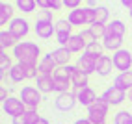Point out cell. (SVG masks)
<instances>
[{
  "label": "cell",
  "instance_id": "obj_1",
  "mask_svg": "<svg viewBox=\"0 0 132 124\" xmlns=\"http://www.w3.org/2000/svg\"><path fill=\"white\" fill-rule=\"evenodd\" d=\"M11 56L19 63H39L43 52L41 46L34 41H19L17 46L11 50Z\"/></svg>",
  "mask_w": 132,
  "mask_h": 124
},
{
  "label": "cell",
  "instance_id": "obj_2",
  "mask_svg": "<svg viewBox=\"0 0 132 124\" xmlns=\"http://www.w3.org/2000/svg\"><path fill=\"white\" fill-rule=\"evenodd\" d=\"M110 108H112V106L104 100L102 96H99L97 102L91 106V108H87L86 117L91 120V124H106V117L110 113Z\"/></svg>",
  "mask_w": 132,
  "mask_h": 124
},
{
  "label": "cell",
  "instance_id": "obj_3",
  "mask_svg": "<svg viewBox=\"0 0 132 124\" xmlns=\"http://www.w3.org/2000/svg\"><path fill=\"white\" fill-rule=\"evenodd\" d=\"M19 96H21V100L24 102V106L28 109H37L41 100H43V93L36 85H24L21 89V93H19Z\"/></svg>",
  "mask_w": 132,
  "mask_h": 124
},
{
  "label": "cell",
  "instance_id": "obj_4",
  "mask_svg": "<svg viewBox=\"0 0 132 124\" xmlns=\"http://www.w3.org/2000/svg\"><path fill=\"white\" fill-rule=\"evenodd\" d=\"M26 109H28V108H26L24 102L21 100V96L10 94V96L2 102V111H4L6 115H10L11 119H13V117H19V115H24Z\"/></svg>",
  "mask_w": 132,
  "mask_h": 124
},
{
  "label": "cell",
  "instance_id": "obj_5",
  "mask_svg": "<svg viewBox=\"0 0 132 124\" xmlns=\"http://www.w3.org/2000/svg\"><path fill=\"white\" fill-rule=\"evenodd\" d=\"M112 61H113V67L119 72H127V70L132 69V52H128L127 48H121L117 52L112 54Z\"/></svg>",
  "mask_w": 132,
  "mask_h": 124
},
{
  "label": "cell",
  "instance_id": "obj_6",
  "mask_svg": "<svg viewBox=\"0 0 132 124\" xmlns=\"http://www.w3.org/2000/svg\"><path fill=\"white\" fill-rule=\"evenodd\" d=\"M101 96L112 106V108H117V106H121L123 102L128 98V93H125L123 89H119V87H116V85H110Z\"/></svg>",
  "mask_w": 132,
  "mask_h": 124
},
{
  "label": "cell",
  "instance_id": "obj_7",
  "mask_svg": "<svg viewBox=\"0 0 132 124\" xmlns=\"http://www.w3.org/2000/svg\"><path fill=\"white\" fill-rule=\"evenodd\" d=\"M78 104L76 100V94L73 91H67V93H61L56 96V100H54V108L61 113H67V111H71L75 106Z\"/></svg>",
  "mask_w": 132,
  "mask_h": 124
},
{
  "label": "cell",
  "instance_id": "obj_8",
  "mask_svg": "<svg viewBox=\"0 0 132 124\" xmlns=\"http://www.w3.org/2000/svg\"><path fill=\"white\" fill-rule=\"evenodd\" d=\"M7 30H10L17 39H21V41H22L26 35L30 33L32 28H30V22L26 21L24 17H15V19H13L10 24H7Z\"/></svg>",
  "mask_w": 132,
  "mask_h": 124
},
{
  "label": "cell",
  "instance_id": "obj_9",
  "mask_svg": "<svg viewBox=\"0 0 132 124\" xmlns=\"http://www.w3.org/2000/svg\"><path fill=\"white\" fill-rule=\"evenodd\" d=\"M34 32L39 39H52L56 37V22L52 21H36L34 24Z\"/></svg>",
  "mask_w": 132,
  "mask_h": 124
},
{
  "label": "cell",
  "instance_id": "obj_10",
  "mask_svg": "<svg viewBox=\"0 0 132 124\" xmlns=\"http://www.w3.org/2000/svg\"><path fill=\"white\" fill-rule=\"evenodd\" d=\"M73 93L76 94V100H78V104L82 106V108H91V106L97 102V93L91 89V87H84V89H73Z\"/></svg>",
  "mask_w": 132,
  "mask_h": 124
},
{
  "label": "cell",
  "instance_id": "obj_11",
  "mask_svg": "<svg viewBox=\"0 0 132 124\" xmlns=\"http://www.w3.org/2000/svg\"><path fill=\"white\" fill-rule=\"evenodd\" d=\"M52 78H54V93L61 94V93L71 91V87H73V83H71V78H69V76H65V74L61 72L60 69H56V70H54Z\"/></svg>",
  "mask_w": 132,
  "mask_h": 124
},
{
  "label": "cell",
  "instance_id": "obj_12",
  "mask_svg": "<svg viewBox=\"0 0 132 124\" xmlns=\"http://www.w3.org/2000/svg\"><path fill=\"white\" fill-rule=\"evenodd\" d=\"M76 65H78V69H80L82 72H86L87 76H89V74H93L97 70V58H93V56H89V54L84 52L82 56H78Z\"/></svg>",
  "mask_w": 132,
  "mask_h": 124
},
{
  "label": "cell",
  "instance_id": "obj_13",
  "mask_svg": "<svg viewBox=\"0 0 132 124\" xmlns=\"http://www.w3.org/2000/svg\"><path fill=\"white\" fill-rule=\"evenodd\" d=\"M50 54H52V59H54V63H56L58 67L69 65V63H71V58H73V52L69 50L67 46H58V48L52 50Z\"/></svg>",
  "mask_w": 132,
  "mask_h": 124
},
{
  "label": "cell",
  "instance_id": "obj_14",
  "mask_svg": "<svg viewBox=\"0 0 132 124\" xmlns=\"http://www.w3.org/2000/svg\"><path fill=\"white\" fill-rule=\"evenodd\" d=\"M13 56L7 54V50H0V78H2V82L6 83V78H10L7 74H10L11 67L15 65L13 63Z\"/></svg>",
  "mask_w": 132,
  "mask_h": 124
},
{
  "label": "cell",
  "instance_id": "obj_15",
  "mask_svg": "<svg viewBox=\"0 0 132 124\" xmlns=\"http://www.w3.org/2000/svg\"><path fill=\"white\" fill-rule=\"evenodd\" d=\"M113 69H116V67H113V61H112L110 56L104 54V56H101V58H97V70H95V72L99 74V76H102V78L110 76Z\"/></svg>",
  "mask_w": 132,
  "mask_h": 124
},
{
  "label": "cell",
  "instance_id": "obj_16",
  "mask_svg": "<svg viewBox=\"0 0 132 124\" xmlns=\"http://www.w3.org/2000/svg\"><path fill=\"white\" fill-rule=\"evenodd\" d=\"M101 41H102L104 48L110 50L112 54H113V52H117V50L123 48V41H125V37H119V35H113V33H108L106 32V35H104Z\"/></svg>",
  "mask_w": 132,
  "mask_h": 124
},
{
  "label": "cell",
  "instance_id": "obj_17",
  "mask_svg": "<svg viewBox=\"0 0 132 124\" xmlns=\"http://www.w3.org/2000/svg\"><path fill=\"white\" fill-rule=\"evenodd\" d=\"M36 87L43 94L54 93V78H52V74H39L36 78Z\"/></svg>",
  "mask_w": 132,
  "mask_h": 124
},
{
  "label": "cell",
  "instance_id": "obj_18",
  "mask_svg": "<svg viewBox=\"0 0 132 124\" xmlns=\"http://www.w3.org/2000/svg\"><path fill=\"white\" fill-rule=\"evenodd\" d=\"M37 69H39V74H54V70L58 69V65L54 63V59H52V54H43L39 63H37Z\"/></svg>",
  "mask_w": 132,
  "mask_h": 124
},
{
  "label": "cell",
  "instance_id": "obj_19",
  "mask_svg": "<svg viewBox=\"0 0 132 124\" xmlns=\"http://www.w3.org/2000/svg\"><path fill=\"white\" fill-rule=\"evenodd\" d=\"M113 85L123 89L125 93H128L132 89V70H127V72H119L116 78H113Z\"/></svg>",
  "mask_w": 132,
  "mask_h": 124
},
{
  "label": "cell",
  "instance_id": "obj_20",
  "mask_svg": "<svg viewBox=\"0 0 132 124\" xmlns=\"http://www.w3.org/2000/svg\"><path fill=\"white\" fill-rule=\"evenodd\" d=\"M86 46H87V43L82 39L80 33H73L71 39H69V43H67V48L71 50L73 54H84V52H86Z\"/></svg>",
  "mask_w": 132,
  "mask_h": 124
},
{
  "label": "cell",
  "instance_id": "obj_21",
  "mask_svg": "<svg viewBox=\"0 0 132 124\" xmlns=\"http://www.w3.org/2000/svg\"><path fill=\"white\" fill-rule=\"evenodd\" d=\"M19 41L21 39H17L10 30H2V32H0V48H2V50H7V48L13 50Z\"/></svg>",
  "mask_w": 132,
  "mask_h": 124
},
{
  "label": "cell",
  "instance_id": "obj_22",
  "mask_svg": "<svg viewBox=\"0 0 132 124\" xmlns=\"http://www.w3.org/2000/svg\"><path fill=\"white\" fill-rule=\"evenodd\" d=\"M13 19H15V6L7 4V2H2L0 4V24L6 26V24H10Z\"/></svg>",
  "mask_w": 132,
  "mask_h": 124
},
{
  "label": "cell",
  "instance_id": "obj_23",
  "mask_svg": "<svg viewBox=\"0 0 132 124\" xmlns=\"http://www.w3.org/2000/svg\"><path fill=\"white\" fill-rule=\"evenodd\" d=\"M10 82L11 83H22L24 80H28V76H26V70H24V65L22 63H15L10 70Z\"/></svg>",
  "mask_w": 132,
  "mask_h": 124
},
{
  "label": "cell",
  "instance_id": "obj_24",
  "mask_svg": "<svg viewBox=\"0 0 132 124\" xmlns=\"http://www.w3.org/2000/svg\"><path fill=\"white\" fill-rule=\"evenodd\" d=\"M106 32L108 33H113V35H119V37H125V33H127V24L119 21V19H113L106 24Z\"/></svg>",
  "mask_w": 132,
  "mask_h": 124
},
{
  "label": "cell",
  "instance_id": "obj_25",
  "mask_svg": "<svg viewBox=\"0 0 132 124\" xmlns=\"http://www.w3.org/2000/svg\"><path fill=\"white\" fill-rule=\"evenodd\" d=\"M67 21L71 22L73 26H84L86 22V15H84V6L78 7V9H71L67 13Z\"/></svg>",
  "mask_w": 132,
  "mask_h": 124
},
{
  "label": "cell",
  "instance_id": "obj_26",
  "mask_svg": "<svg viewBox=\"0 0 132 124\" xmlns=\"http://www.w3.org/2000/svg\"><path fill=\"white\" fill-rule=\"evenodd\" d=\"M71 83H73V89H84V87H89V76L78 69V72L71 78Z\"/></svg>",
  "mask_w": 132,
  "mask_h": 124
},
{
  "label": "cell",
  "instance_id": "obj_27",
  "mask_svg": "<svg viewBox=\"0 0 132 124\" xmlns=\"http://www.w3.org/2000/svg\"><path fill=\"white\" fill-rule=\"evenodd\" d=\"M15 7H17L22 15H28V13H34V11H36L37 2H36V0H15Z\"/></svg>",
  "mask_w": 132,
  "mask_h": 124
},
{
  "label": "cell",
  "instance_id": "obj_28",
  "mask_svg": "<svg viewBox=\"0 0 132 124\" xmlns=\"http://www.w3.org/2000/svg\"><path fill=\"white\" fill-rule=\"evenodd\" d=\"M95 22H101V24H108L110 22V9L106 6H97L95 7Z\"/></svg>",
  "mask_w": 132,
  "mask_h": 124
},
{
  "label": "cell",
  "instance_id": "obj_29",
  "mask_svg": "<svg viewBox=\"0 0 132 124\" xmlns=\"http://www.w3.org/2000/svg\"><path fill=\"white\" fill-rule=\"evenodd\" d=\"M104 45H102V41H95V43H89V45L86 46V54H89L93 58H101L104 56Z\"/></svg>",
  "mask_w": 132,
  "mask_h": 124
},
{
  "label": "cell",
  "instance_id": "obj_30",
  "mask_svg": "<svg viewBox=\"0 0 132 124\" xmlns=\"http://www.w3.org/2000/svg\"><path fill=\"white\" fill-rule=\"evenodd\" d=\"M113 124H132V111L119 109L113 115Z\"/></svg>",
  "mask_w": 132,
  "mask_h": 124
},
{
  "label": "cell",
  "instance_id": "obj_31",
  "mask_svg": "<svg viewBox=\"0 0 132 124\" xmlns=\"http://www.w3.org/2000/svg\"><path fill=\"white\" fill-rule=\"evenodd\" d=\"M41 120V115L37 109H26L24 113V124H37Z\"/></svg>",
  "mask_w": 132,
  "mask_h": 124
},
{
  "label": "cell",
  "instance_id": "obj_32",
  "mask_svg": "<svg viewBox=\"0 0 132 124\" xmlns=\"http://www.w3.org/2000/svg\"><path fill=\"white\" fill-rule=\"evenodd\" d=\"M75 26L69 22L67 19H58L56 21V32H65V33H73Z\"/></svg>",
  "mask_w": 132,
  "mask_h": 124
},
{
  "label": "cell",
  "instance_id": "obj_33",
  "mask_svg": "<svg viewBox=\"0 0 132 124\" xmlns=\"http://www.w3.org/2000/svg\"><path fill=\"white\" fill-rule=\"evenodd\" d=\"M89 28H91V32L95 33V37L97 39H102L104 37V35H106V24H101V22H93L91 26H89Z\"/></svg>",
  "mask_w": 132,
  "mask_h": 124
},
{
  "label": "cell",
  "instance_id": "obj_34",
  "mask_svg": "<svg viewBox=\"0 0 132 124\" xmlns=\"http://www.w3.org/2000/svg\"><path fill=\"white\" fill-rule=\"evenodd\" d=\"M80 35H82V39L87 43V45H89V43H95V41H99L95 37V33L91 32V28L89 26H87V28H84V30H80Z\"/></svg>",
  "mask_w": 132,
  "mask_h": 124
},
{
  "label": "cell",
  "instance_id": "obj_35",
  "mask_svg": "<svg viewBox=\"0 0 132 124\" xmlns=\"http://www.w3.org/2000/svg\"><path fill=\"white\" fill-rule=\"evenodd\" d=\"M84 15H86V22L87 24H93L95 22V7H89V6H84Z\"/></svg>",
  "mask_w": 132,
  "mask_h": 124
},
{
  "label": "cell",
  "instance_id": "obj_36",
  "mask_svg": "<svg viewBox=\"0 0 132 124\" xmlns=\"http://www.w3.org/2000/svg\"><path fill=\"white\" fill-rule=\"evenodd\" d=\"M52 15H54L52 9H41V11H37V19L36 21H52Z\"/></svg>",
  "mask_w": 132,
  "mask_h": 124
},
{
  "label": "cell",
  "instance_id": "obj_37",
  "mask_svg": "<svg viewBox=\"0 0 132 124\" xmlns=\"http://www.w3.org/2000/svg\"><path fill=\"white\" fill-rule=\"evenodd\" d=\"M63 7H67L69 11L78 9V7H82V0H63Z\"/></svg>",
  "mask_w": 132,
  "mask_h": 124
},
{
  "label": "cell",
  "instance_id": "obj_38",
  "mask_svg": "<svg viewBox=\"0 0 132 124\" xmlns=\"http://www.w3.org/2000/svg\"><path fill=\"white\" fill-rule=\"evenodd\" d=\"M36 2H37L39 9H52V4H54L56 0H36Z\"/></svg>",
  "mask_w": 132,
  "mask_h": 124
},
{
  "label": "cell",
  "instance_id": "obj_39",
  "mask_svg": "<svg viewBox=\"0 0 132 124\" xmlns=\"http://www.w3.org/2000/svg\"><path fill=\"white\" fill-rule=\"evenodd\" d=\"M7 98V89H6V85H2V87H0V100H6Z\"/></svg>",
  "mask_w": 132,
  "mask_h": 124
},
{
  "label": "cell",
  "instance_id": "obj_40",
  "mask_svg": "<svg viewBox=\"0 0 132 124\" xmlns=\"http://www.w3.org/2000/svg\"><path fill=\"white\" fill-rule=\"evenodd\" d=\"M11 124H24V115H19V117H13Z\"/></svg>",
  "mask_w": 132,
  "mask_h": 124
},
{
  "label": "cell",
  "instance_id": "obj_41",
  "mask_svg": "<svg viewBox=\"0 0 132 124\" xmlns=\"http://www.w3.org/2000/svg\"><path fill=\"white\" fill-rule=\"evenodd\" d=\"M73 124H91V120L87 119V117H82V119H76Z\"/></svg>",
  "mask_w": 132,
  "mask_h": 124
},
{
  "label": "cell",
  "instance_id": "obj_42",
  "mask_svg": "<svg viewBox=\"0 0 132 124\" xmlns=\"http://www.w3.org/2000/svg\"><path fill=\"white\" fill-rule=\"evenodd\" d=\"M119 2H121L123 7H127V9H130V7H132V0H119Z\"/></svg>",
  "mask_w": 132,
  "mask_h": 124
},
{
  "label": "cell",
  "instance_id": "obj_43",
  "mask_svg": "<svg viewBox=\"0 0 132 124\" xmlns=\"http://www.w3.org/2000/svg\"><path fill=\"white\" fill-rule=\"evenodd\" d=\"M86 6H89V7H97L99 4H97V0H86Z\"/></svg>",
  "mask_w": 132,
  "mask_h": 124
},
{
  "label": "cell",
  "instance_id": "obj_44",
  "mask_svg": "<svg viewBox=\"0 0 132 124\" xmlns=\"http://www.w3.org/2000/svg\"><path fill=\"white\" fill-rule=\"evenodd\" d=\"M37 124H50V120H48V119H45V117H41V120H39Z\"/></svg>",
  "mask_w": 132,
  "mask_h": 124
},
{
  "label": "cell",
  "instance_id": "obj_45",
  "mask_svg": "<svg viewBox=\"0 0 132 124\" xmlns=\"http://www.w3.org/2000/svg\"><path fill=\"white\" fill-rule=\"evenodd\" d=\"M128 102H130V104H132V89H130V91H128Z\"/></svg>",
  "mask_w": 132,
  "mask_h": 124
},
{
  "label": "cell",
  "instance_id": "obj_46",
  "mask_svg": "<svg viewBox=\"0 0 132 124\" xmlns=\"http://www.w3.org/2000/svg\"><path fill=\"white\" fill-rule=\"evenodd\" d=\"M130 22H132V19H130Z\"/></svg>",
  "mask_w": 132,
  "mask_h": 124
}]
</instances>
